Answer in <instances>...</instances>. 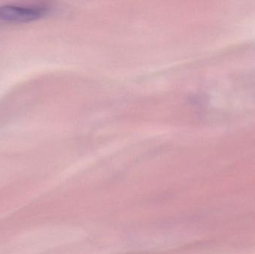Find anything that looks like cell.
<instances>
[{
    "label": "cell",
    "instance_id": "6da1fadb",
    "mask_svg": "<svg viewBox=\"0 0 255 254\" xmlns=\"http://www.w3.org/2000/svg\"><path fill=\"white\" fill-rule=\"evenodd\" d=\"M47 11L46 6L6 4L0 7V19L13 23L29 22L40 19Z\"/></svg>",
    "mask_w": 255,
    "mask_h": 254
}]
</instances>
